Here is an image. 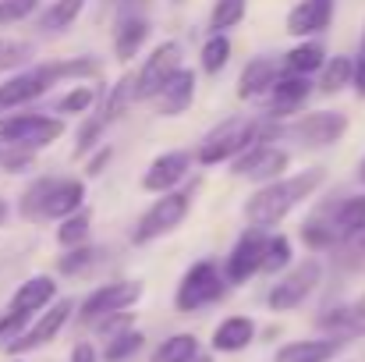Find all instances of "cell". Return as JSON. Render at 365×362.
Listing matches in <instances>:
<instances>
[{
  "label": "cell",
  "instance_id": "d590c367",
  "mask_svg": "<svg viewBox=\"0 0 365 362\" xmlns=\"http://www.w3.org/2000/svg\"><path fill=\"white\" fill-rule=\"evenodd\" d=\"M145 345V338H142V331H121V334H114V338H107V348H103V359L107 362H128L138 348Z\"/></svg>",
  "mask_w": 365,
  "mask_h": 362
},
{
  "label": "cell",
  "instance_id": "f6af8a7d",
  "mask_svg": "<svg viewBox=\"0 0 365 362\" xmlns=\"http://www.w3.org/2000/svg\"><path fill=\"white\" fill-rule=\"evenodd\" d=\"M32 323V316H21V313H11V309H4V316H0V345L7 348L25 327Z\"/></svg>",
  "mask_w": 365,
  "mask_h": 362
},
{
  "label": "cell",
  "instance_id": "ee69618b",
  "mask_svg": "<svg viewBox=\"0 0 365 362\" xmlns=\"http://www.w3.org/2000/svg\"><path fill=\"white\" fill-rule=\"evenodd\" d=\"M131 323H135V316L124 309V313H110V316L96 320V323H93V331H96L100 338H114V334H121V331H131Z\"/></svg>",
  "mask_w": 365,
  "mask_h": 362
},
{
  "label": "cell",
  "instance_id": "4fadbf2b",
  "mask_svg": "<svg viewBox=\"0 0 365 362\" xmlns=\"http://www.w3.org/2000/svg\"><path fill=\"white\" fill-rule=\"evenodd\" d=\"M312 96V82L309 75H291V71H280L277 82L269 86L266 93V118L273 121H284V118H294Z\"/></svg>",
  "mask_w": 365,
  "mask_h": 362
},
{
  "label": "cell",
  "instance_id": "7bdbcfd3",
  "mask_svg": "<svg viewBox=\"0 0 365 362\" xmlns=\"http://www.w3.org/2000/svg\"><path fill=\"white\" fill-rule=\"evenodd\" d=\"M337 252H341V259L348 266H365V228L337 241Z\"/></svg>",
  "mask_w": 365,
  "mask_h": 362
},
{
  "label": "cell",
  "instance_id": "7402d4cb",
  "mask_svg": "<svg viewBox=\"0 0 365 362\" xmlns=\"http://www.w3.org/2000/svg\"><path fill=\"white\" fill-rule=\"evenodd\" d=\"M149 43V18H142V14H121L118 18V25H114V54H118V61H135L138 54H142V46Z\"/></svg>",
  "mask_w": 365,
  "mask_h": 362
},
{
  "label": "cell",
  "instance_id": "9a60e30c",
  "mask_svg": "<svg viewBox=\"0 0 365 362\" xmlns=\"http://www.w3.org/2000/svg\"><path fill=\"white\" fill-rule=\"evenodd\" d=\"M337 0H298L287 11V32L294 39H316L334 25Z\"/></svg>",
  "mask_w": 365,
  "mask_h": 362
},
{
  "label": "cell",
  "instance_id": "4dcf8cb0",
  "mask_svg": "<svg viewBox=\"0 0 365 362\" xmlns=\"http://www.w3.org/2000/svg\"><path fill=\"white\" fill-rule=\"evenodd\" d=\"M199 356V338L195 334H170L167 341L156 345L149 362H192Z\"/></svg>",
  "mask_w": 365,
  "mask_h": 362
},
{
  "label": "cell",
  "instance_id": "2e32d148",
  "mask_svg": "<svg viewBox=\"0 0 365 362\" xmlns=\"http://www.w3.org/2000/svg\"><path fill=\"white\" fill-rule=\"evenodd\" d=\"M195 86H199L195 71H192V68H178V71L163 82V89L153 96L160 118H181V114L195 104Z\"/></svg>",
  "mask_w": 365,
  "mask_h": 362
},
{
  "label": "cell",
  "instance_id": "44dd1931",
  "mask_svg": "<svg viewBox=\"0 0 365 362\" xmlns=\"http://www.w3.org/2000/svg\"><path fill=\"white\" fill-rule=\"evenodd\" d=\"M344 348V341L337 338H302V341H287L273 352V362H334V356Z\"/></svg>",
  "mask_w": 365,
  "mask_h": 362
},
{
  "label": "cell",
  "instance_id": "c3c4849f",
  "mask_svg": "<svg viewBox=\"0 0 365 362\" xmlns=\"http://www.w3.org/2000/svg\"><path fill=\"white\" fill-rule=\"evenodd\" d=\"M110 156H114V149H110V146H100V149H93V156H89V164H86V174H89V178L103 174V167L110 164Z\"/></svg>",
  "mask_w": 365,
  "mask_h": 362
},
{
  "label": "cell",
  "instance_id": "7a4b0ae2",
  "mask_svg": "<svg viewBox=\"0 0 365 362\" xmlns=\"http://www.w3.org/2000/svg\"><path fill=\"white\" fill-rule=\"evenodd\" d=\"M64 118L57 114H4L0 118V146L39 153L64 135Z\"/></svg>",
  "mask_w": 365,
  "mask_h": 362
},
{
  "label": "cell",
  "instance_id": "4316f807",
  "mask_svg": "<svg viewBox=\"0 0 365 362\" xmlns=\"http://www.w3.org/2000/svg\"><path fill=\"white\" fill-rule=\"evenodd\" d=\"M365 228V196H344L334 199V231L337 238H348Z\"/></svg>",
  "mask_w": 365,
  "mask_h": 362
},
{
  "label": "cell",
  "instance_id": "ab89813d",
  "mask_svg": "<svg viewBox=\"0 0 365 362\" xmlns=\"http://www.w3.org/2000/svg\"><path fill=\"white\" fill-rule=\"evenodd\" d=\"M103 118L96 114V118H86L82 121V128H78V135H75V160L78 156H89L93 149H100V135H103Z\"/></svg>",
  "mask_w": 365,
  "mask_h": 362
},
{
  "label": "cell",
  "instance_id": "ba28073f",
  "mask_svg": "<svg viewBox=\"0 0 365 362\" xmlns=\"http://www.w3.org/2000/svg\"><path fill=\"white\" fill-rule=\"evenodd\" d=\"M344 131H348V118L341 111H309V114H294L291 124H284V135H291L309 149L334 146L344 139Z\"/></svg>",
  "mask_w": 365,
  "mask_h": 362
},
{
  "label": "cell",
  "instance_id": "5b68a950",
  "mask_svg": "<svg viewBox=\"0 0 365 362\" xmlns=\"http://www.w3.org/2000/svg\"><path fill=\"white\" fill-rule=\"evenodd\" d=\"M323 281V263L319 259H302L298 266H291L269 291H266V306L273 313H291L298 306H305V298L319 288Z\"/></svg>",
  "mask_w": 365,
  "mask_h": 362
},
{
  "label": "cell",
  "instance_id": "f546056e",
  "mask_svg": "<svg viewBox=\"0 0 365 362\" xmlns=\"http://www.w3.org/2000/svg\"><path fill=\"white\" fill-rule=\"evenodd\" d=\"M199 64L206 75H220L227 64H231V39L227 32H210L202 50H199Z\"/></svg>",
  "mask_w": 365,
  "mask_h": 362
},
{
  "label": "cell",
  "instance_id": "484cf974",
  "mask_svg": "<svg viewBox=\"0 0 365 362\" xmlns=\"http://www.w3.org/2000/svg\"><path fill=\"white\" fill-rule=\"evenodd\" d=\"M46 71L57 82H89L103 71V64L96 57H68V61H46Z\"/></svg>",
  "mask_w": 365,
  "mask_h": 362
},
{
  "label": "cell",
  "instance_id": "74e56055",
  "mask_svg": "<svg viewBox=\"0 0 365 362\" xmlns=\"http://www.w3.org/2000/svg\"><path fill=\"white\" fill-rule=\"evenodd\" d=\"M32 61V43L0 36V71H21Z\"/></svg>",
  "mask_w": 365,
  "mask_h": 362
},
{
  "label": "cell",
  "instance_id": "d6986e66",
  "mask_svg": "<svg viewBox=\"0 0 365 362\" xmlns=\"http://www.w3.org/2000/svg\"><path fill=\"white\" fill-rule=\"evenodd\" d=\"M280 71H284V64L277 57H252L238 79V100H262Z\"/></svg>",
  "mask_w": 365,
  "mask_h": 362
},
{
  "label": "cell",
  "instance_id": "277c9868",
  "mask_svg": "<svg viewBox=\"0 0 365 362\" xmlns=\"http://www.w3.org/2000/svg\"><path fill=\"white\" fill-rule=\"evenodd\" d=\"M188 210H192V196H188V192H178V188H174V192L156 196L153 206L135 221L131 241H135V245H149V241L170 235L174 228H181V221L188 217Z\"/></svg>",
  "mask_w": 365,
  "mask_h": 362
},
{
  "label": "cell",
  "instance_id": "f35d334b",
  "mask_svg": "<svg viewBox=\"0 0 365 362\" xmlns=\"http://www.w3.org/2000/svg\"><path fill=\"white\" fill-rule=\"evenodd\" d=\"M291 266V238L287 235H269L266 238V256H262V273H277Z\"/></svg>",
  "mask_w": 365,
  "mask_h": 362
},
{
  "label": "cell",
  "instance_id": "6da1fadb",
  "mask_svg": "<svg viewBox=\"0 0 365 362\" xmlns=\"http://www.w3.org/2000/svg\"><path fill=\"white\" fill-rule=\"evenodd\" d=\"M323 181H327V171H323V167H309V171H302V174H284V178H277V181H266V185H259V188L248 196V203H245V221H248L252 228L269 231V228L284 224L305 199H312Z\"/></svg>",
  "mask_w": 365,
  "mask_h": 362
},
{
  "label": "cell",
  "instance_id": "9c48e42d",
  "mask_svg": "<svg viewBox=\"0 0 365 362\" xmlns=\"http://www.w3.org/2000/svg\"><path fill=\"white\" fill-rule=\"evenodd\" d=\"M53 89V79L46 71V64H36V68H21L14 71L4 86H0V118L4 114H14L29 104H36L39 96H46Z\"/></svg>",
  "mask_w": 365,
  "mask_h": 362
},
{
  "label": "cell",
  "instance_id": "f5cc1de1",
  "mask_svg": "<svg viewBox=\"0 0 365 362\" xmlns=\"http://www.w3.org/2000/svg\"><path fill=\"white\" fill-rule=\"evenodd\" d=\"M192 362H213V359H210V356H202V352H199V356H195V359H192Z\"/></svg>",
  "mask_w": 365,
  "mask_h": 362
},
{
  "label": "cell",
  "instance_id": "e0dca14e",
  "mask_svg": "<svg viewBox=\"0 0 365 362\" xmlns=\"http://www.w3.org/2000/svg\"><path fill=\"white\" fill-rule=\"evenodd\" d=\"M86 206V181L82 178H53L46 203H43V221H64Z\"/></svg>",
  "mask_w": 365,
  "mask_h": 362
},
{
  "label": "cell",
  "instance_id": "83f0119b",
  "mask_svg": "<svg viewBox=\"0 0 365 362\" xmlns=\"http://www.w3.org/2000/svg\"><path fill=\"white\" fill-rule=\"evenodd\" d=\"M351 79H355V61L344 57V54H337V57H330V61L319 68V93L337 96L341 89L351 86Z\"/></svg>",
  "mask_w": 365,
  "mask_h": 362
},
{
  "label": "cell",
  "instance_id": "d6a6232c",
  "mask_svg": "<svg viewBox=\"0 0 365 362\" xmlns=\"http://www.w3.org/2000/svg\"><path fill=\"white\" fill-rule=\"evenodd\" d=\"M89 231H93V213L82 206L78 213H71V217L61 221V228H57V245H61V248L86 245V241H89Z\"/></svg>",
  "mask_w": 365,
  "mask_h": 362
},
{
  "label": "cell",
  "instance_id": "8fae6325",
  "mask_svg": "<svg viewBox=\"0 0 365 362\" xmlns=\"http://www.w3.org/2000/svg\"><path fill=\"white\" fill-rule=\"evenodd\" d=\"M178 68H185V64H181V43H178V39H163L160 46H153V54H149V57L142 61V68L135 71L138 100H153V96L163 89V82H167Z\"/></svg>",
  "mask_w": 365,
  "mask_h": 362
},
{
  "label": "cell",
  "instance_id": "30bf717a",
  "mask_svg": "<svg viewBox=\"0 0 365 362\" xmlns=\"http://www.w3.org/2000/svg\"><path fill=\"white\" fill-rule=\"evenodd\" d=\"M287 164H291V153H287V149H280V146H273V142L248 146L242 156H235V160H231V167H235V178H245V181H259V185L284 178Z\"/></svg>",
  "mask_w": 365,
  "mask_h": 362
},
{
  "label": "cell",
  "instance_id": "7dc6e473",
  "mask_svg": "<svg viewBox=\"0 0 365 362\" xmlns=\"http://www.w3.org/2000/svg\"><path fill=\"white\" fill-rule=\"evenodd\" d=\"M351 61H355V79H351L355 96L365 100V29H362V43H359V57H351Z\"/></svg>",
  "mask_w": 365,
  "mask_h": 362
},
{
  "label": "cell",
  "instance_id": "db71d44e",
  "mask_svg": "<svg viewBox=\"0 0 365 362\" xmlns=\"http://www.w3.org/2000/svg\"><path fill=\"white\" fill-rule=\"evenodd\" d=\"M11 362H21V359H11Z\"/></svg>",
  "mask_w": 365,
  "mask_h": 362
},
{
  "label": "cell",
  "instance_id": "1f68e13d",
  "mask_svg": "<svg viewBox=\"0 0 365 362\" xmlns=\"http://www.w3.org/2000/svg\"><path fill=\"white\" fill-rule=\"evenodd\" d=\"M100 248L96 245H75V248H64V256H57V270L64 273V277H82V273H89L96 263H100Z\"/></svg>",
  "mask_w": 365,
  "mask_h": 362
},
{
  "label": "cell",
  "instance_id": "f907efd6",
  "mask_svg": "<svg viewBox=\"0 0 365 362\" xmlns=\"http://www.w3.org/2000/svg\"><path fill=\"white\" fill-rule=\"evenodd\" d=\"M4 221H7V203L0 199V228H4Z\"/></svg>",
  "mask_w": 365,
  "mask_h": 362
},
{
  "label": "cell",
  "instance_id": "7c38bea8",
  "mask_svg": "<svg viewBox=\"0 0 365 362\" xmlns=\"http://www.w3.org/2000/svg\"><path fill=\"white\" fill-rule=\"evenodd\" d=\"M266 238H269V231H262V228H248L242 238L235 241L231 256L224 259V277H227V284H245V281H252L255 273H262Z\"/></svg>",
  "mask_w": 365,
  "mask_h": 362
},
{
  "label": "cell",
  "instance_id": "e575fe53",
  "mask_svg": "<svg viewBox=\"0 0 365 362\" xmlns=\"http://www.w3.org/2000/svg\"><path fill=\"white\" fill-rule=\"evenodd\" d=\"M245 14H248V0H217L210 11V32H227L242 25Z\"/></svg>",
  "mask_w": 365,
  "mask_h": 362
},
{
  "label": "cell",
  "instance_id": "52a82bcc",
  "mask_svg": "<svg viewBox=\"0 0 365 362\" xmlns=\"http://www.w3.org/2000/svg\"><path fill=\"white\" fill-rule=\"evenodd\" d=\"M71 313H75V302H71V298H53V302L7 345V356H25V352H36V348L50 345V341L68 327Z\"/></svg>",
  "mask_w": 365,
  "mask_h": 362
},
{
  "label": "cell",
  "instance_id": "8d00e7d4",
  "mask_svg": "<svg viewBox=\"0 0 365 362\" xmlns=\"http://www.w3.org/2000/svg\"><path fill=\"white\" fill-rule=\"evenodd\" d=\"M50 181H53V178H36V181L21 192V199H18V213H21L25 221H43V203H46Z\"/></svg>",
  "mask_w": 365,
  "mask_h": 362
},
{
  "label": "cell",
  "instance_id": "b9f144b4",
  "mask_svg": "<svg viewBox=\"0 0 365 362\" xmlns=\"http://www.w3.org/2000/svg\"><path fill=\"white\" fill-rule=\"evenodd\" d=\"M39 4H43V0H0V29L25 21L29 14H36Z\"/></svg>",
  "mask_w": 365,
  "mask_h": 362
},
{
  "label": "cell",
  "instance_id": "ac0fdd59",
  "mask_svg": "<svg viewBox=\"0 0 365 362\" xmlns=\"http://www.w3.org/2000/svg\"><path fill=\"white\" fill-rule=\"evenodd\" d=\"M53 298H57V281L50 273H36V277H29V281H21L14 288L7 309L11 313H21V316H39Z\"/></svg>",
  "mask_w": 365,
  "mask_h": 362
},
{
  "label": "cell",
  "instance_id": "5bb4252c",
  "mask_svg": "<svg viewBox=\"0 0 365 362\" xmlns=\"http://www.w3.org/2000/svg\"><path fill=\"white\" fill-rule=\"evenodd\" d=\"M192 171V153L185 149H170V153H160L145 174H142V188L153 192V196H163V192H174Z\"/></svg>",
  "mask_w": 365,
  "mask_h": 362
},
{
  "label": "cell",
  "instance_id": "3957f363",
  "mask_svg": "<svg viewBox=\"0 0 365 362\" xmlns=\"http://www.w3.org/2000/svg\"><path fill=\"white\" fill-rule=\"evenodd\" d=\"M224 291H227L224 270L213 259H199L181 273L178 291H174V306H178V313H195V309H206V306L220 302Z\"/></svg>",
  "mask_w": 365,
  "mask_h": 362
},
{
  "label": "cell",
  "instance_id": "d4e9b609",
  "mask_svg": "<svg viewBox=\"0 0 365 362\" xmlns=\"http://www.w3.org/2000/svg\"><path fill=\"white\" fill-rule=\"evenodd\" d=\"M284 71L291 75H316L323 64H327V50L319 39H298L287 54H284Z\"/></svg>",
  "mask_w": 365,
  "mask_h": 362
},
{
  "label": "cell",
  "instance_id": "cb8c5ba5",
  "mask_svg": "<svg viewBox=\"0 0 365 362\" xmlns=\"http://www.w3.org/2000/svg\"><path fill=\"white\" fill-rule=\"evenodd\" d=\"M135 100H138V82H135V71H124L121 79L103 93V107H100V118L103 124H114V121H121L131 107H135Z\"/></svg>",
  "mask_w": 365,
  "mask_h": 362
},
{
  "label": "cell",
  "instance_id": "603a6c76",
  "mask_svg": "<svg viewBox=\"0 0 365 362\" xmlns=\"http://www.w3.org/2000/svg\"><path fill=\"white\" fill-rule=\"evenodd\" d=\"M302 241L312 248V252H327V248H337V231H334V203H323L312 210V217L302 224Z\"/></svg>",
  "mask_w": 365,
  "mask_h": 362
},
{
  "label": "cell",
  "instance_id": "836d02e7",
  "mask_svg": "<svg viewBox=\"0 0 365 362\" xmlns=\"http://www.w3.org/2000/svg\"><path fill=\"white\" fill-rule=\"evenodd\" d=\"M93 104H96V89L78 82L57 100V118H82V114L93 111Z\"/></svg>",
  "mask_w": 365,
  "mask_h": 362
},
{
  "label": "cell",
  "instance_id": "681fc988",
  "mask_svg": "<svg viewBox=\"0 0 365 362\" xmlns=\"http://www.w3.org/2000/svg\"><path fill=\"white\" fill-rule=\"evenodd\" d=\"M68 362H100V356H96V348H93L89 341H78V345L71 348V359Z\"/></svg>",
  "mask_w": 365,
  "mask_h": 362
},
{
  "label": "cell",
  "instance_id": "bcb514c9",
  "mask_svg": "<svg viewBox=\"0 0 365 362\" xmlns=\"http://www.w3.org/2000/svg\"><path fill=\"white\" fill-rule=\"evenodd\" d=\"M348 320H351V338H365V291L348 306Z\"/></svg>",
  "mask_w": 365,
  "mask_h": 362
},
{
  "label": "cell",
  "instance_id": "816d5d0a",
  "mask_svg": "<svg viewBox=\"0 0 365 362\" xmlns=\"http://www.w3.org/2000/svg\"><path fill=\"white\" fill-rule=\"evenodd\" d=\"M359 181H362V185H365V160H362V164H359Z\"/></svg>",
  "mask_w": 365,
  "mask_h": 362
},
{
  "label": "cell",
  "instance_id": "60d3db41",
  "mask_svg": "<svg viewBox=\"0 0 365 362\" xmlns=\"http://www.w3.org/2000/svg\"><path fill=\"white\" fill-rule=\"evenodd\" d=\"M32 164H36V153L0 146V171H7V174H25V171H32Z\"/></svg>",
  "mask_w": 365,
  "mask_h": 362
},
{
  "label": "cell",
  "instance_id": "f1b7e54d",
  "mask_svg": "<svg viewBox=\"0 0 365 362\" xmlns=\"http://www.w3.org/2000/svg\"><path fill=\"white\" fill-rule=\"evenodd\" d=\"M82 11H86V0H50V7L39 14V29L43 32H64L78 21Z\"/></svg>",
  "mask_w": 365,
  "mask_h": 362
},
{
  "label": "cell",
  "instance_id": "8992f818",
  "mask_svg": "<svg viewBox=\"0 0 365 362\" xmlns=\"http://www.w3.org/2000/svg\"><path fill=\"white\" fill-rule=\"evenodd\" d=\"M142 281H110V284H100L96 291H89L78 306V323L93 327L96 320L110 316V313H124L131 306H138L142 298Z\"/></svg>",
  "mask_w": 365,
  "mask_h": 362
},
{
  "label": "cell",
  "instance_id": "ffe728a7",
  "mask_svg": "<svg viewBox=\"0 0 365 362\" xmlns=\"http://www.w3.org/2000/svg\"><path fill=\"white\" fill-rule=\"evenodd\" d=\"M252 341H255V320L252 316H227L213 327L210 348L220 356H235V352H245Z\"/></svg>",
  "mask_w": 365,
  "mask_h": 362
}]
</instances>
